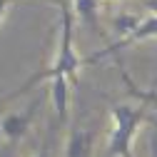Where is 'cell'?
Masks as SVG:
<instances>
[{"label":"cell","instance_id":"1","mask_svg":"<svg viewBox=\"0 0 157 157\" xmlns=\"http://www.w3.org/2000/svg\"><path fill=\"white\" fill-rule=\"evenodd\" d=\"M57 5H60V23H63V28H60V45H57L55 65L48 67V70L35 72L17 92L5 95V100H15V97L25 95L33 85L43 82V80H52V77H57V75H65L70 82L77 85V72H80V67L85 65V60H80L77 52H75V48H72V10H70V0H57Z\"/></svg>","mask_w":157,"mask_h":157},{"label":"cell","instance_id":"2","mask_svg":"<svg viewBox=\"0 0 157 157\" xmlns=\"http://www.w3.org/2000/svg\"><path fill=\"white\" fill-rule=\"evenodd\" d=\"M112 130H110V142L107 155L110 157H135L132 155V137L140 130L142 122H155V117L147 115L145 107H130V105H112Z\"/></svg>","mask_w":157,"mask_h":157},{"label":"cell","instance_id":"3","mask_svg":"<svg viewBox=\"0 0 157 157\" xmlns=\"http://www.w3.org/2000/svg\"><path fill=\"white\" fill-rule=\"evenodd\" d=\"M40 102H43V92L37 95V97H35V100H33L23 112H10V115L3 117V122H0V137H5V140H8L3 157H13L17 142H20V140H23V135L30 130V122H33L35 110H37V105H40Z\"/></svg>","mask_w":157,"mask_h":157},{"label":"cell","instance_id":"4","mask_svg":"<svg viewBox=\"0 0 157 157\" xmlns=\"http://www.w3.org/2000/svg\"><path fill=\"white\" fill-rule=\"evenodd\" d=\"M147 37H157V15H150L147 20H142V25L137 28L132 35L122 37L120 43H112V45H107L105 50L95 52V55H90V57H85V65L100 63L102 57H110V55H115V52H120L122 48H127V45H132V43H140V40H147Z\"/></svg>","mask_w":157,"mask_h":157},{"label":"cell","instance_id":"5","mask_svg":"<svg viewBox=\"0 0 157 157\" xmlns=\"http://www.w3.org/2000/svg\"><path fill=\"white\" fill-rule=\"evenodd\" d=\"M92 142H95L92 130H85V127H72V130H70V135H67L65 157H92Z\"/></svg>","mask_w":157,"mask_h":157},{"label":"cell","instance_id":"6","mask_svg":"<svg viewBox=\"0 0 157 157\" xmlns=\"http://www.w3.org/2000/svg\"><path fill=\"white\" fill-rule=\"evenodd\" d=\"M50 97H52V110L57 115V122H67V77L57 75L50 80Z\"/></svg>","mask_w":157,"mask_h":157},{"label":"cell","instance_id":"7","mask_svg":"<svg viewBox=\"0 0 157 157\" xmlns=\"http://www.w3.org/2000/svg\"><path fill=\"white\" fill-rule=\"evenodd\" d=\"M72 5H75V13L80 15V20L97 35H105L100 30V23H97V0H72Z\"/></svg>","mask_w":157,"mask_h":157},{"label":"cell","instance_id":"8","mask_svg":"<svg viewBox=\"0 0 157 157\" xmlns=\"http://www.w3.org/2000/svg\"><path fill=\"white\" fill-rule=\"evenodd\" d=\"M140 25H142V23L137 20L135 15H127V13L117 15V17H115V23H112L115 33H117V35H125V37H127V35H132V33H135L137 28H140Z\"/></svg>","mask_w":157,"mask_h":157},{"label":"cell","instance_id":"9","mask_svg":"<svg viewBox=\"0 0 157 157\" xmlns=\"http://www.w3.org/2000/svg\"><path fill=\"white\" fill-rule=\"evenodd\" d=\"M122 80L127 85V92L132 97H137V100H142V102H150V105H157V92H150V90H140V87H135V82L127 77V72H122Z\"/></svg>","mask_w":157,"mask_h":157},{"label":"cell","instance_id":"10","mask_svg":"<svg viewBox=\"0 0 157 157\" xmlns=\"http://www.w3.org/2000/svg\"><path fill=\"white\" fill-rule=\"evenodd\" d=\"M50 142H52V130H48V135H45L43 145L37 147V152H35L33 157H50Z\"/></svg>","mask_w":157,"mask_h":157},{"label":"cell","instance_id":"11","mask_svg":"<svg viewBox=\"0 0 157 157\" xmlns=\"http://www.w3.org/2000/svg\"><path fill=\"white\" fill-rule=\"evenodd\" d=\"M13 3H17V0H0V20H3V15H5L8 5H13Z\"/></svg>","mask_w":157,"mask_h":157},{"label":"cell","instance_id":"12","mask_svg":"<svg viewBox=\"0 0 157 157\" xmlns=\"http://www.w3.org/2000/svg\"><path fill=\"white\" fill-rule=\"evenodd\" d=\"M147 5H150V8H155V10H157V0H147Z\"/></svg>","mask_w":157,"mask_h":157}]
</instances>
